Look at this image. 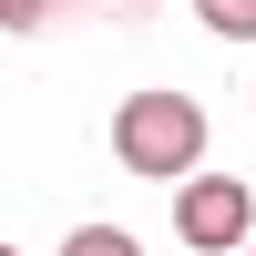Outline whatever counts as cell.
Returning <instances> with one entry per match:
<instances>
[{"instance_id":"3957f363","label":"cell","mask_w":256,"mask_h":256,"mask_svg":"<svg viewBox=\"0 0 256 256\" xmlns=\"http://www.w3.org/2000/svg\"><path fill=\"white\" fill-rule=\"evenodd\" d=\"M195 20L226 31V41H256V0H195Z\"/></svg>"},{"instance_id":"277c9868","label":"cell","mask_w":256,"mask_h":256,"mask_svg":"<svg viewBox=\"0 0 256 256\" xmlns=\"http://www.w3.org/2000/svg\"><path fill=\"white\" fill-rule=\"evenodd\" d=\"M62 256H144V246L123 236V226H72V236H62Z\"/></svg>"},{"instance_id":"52a82bcc","label":"cell","mask_w":256,"mask_h":256,"mask_svg":"<svg viewBox=\"0 0 256 256\" xmlns=\"http://www.w3.org/2000/svg\"><path fill=\"white\" fill-rule=\"evenodd\" d=\"M236 256H256V246H236Z\"/></svg>"},{"instance_id":"8992f818","label":"cell","mask_w":256,"mask_h":256,"mask_svg":"<svg viewBox=\"0 0 256 256\" xmlns=\"http://www.w3.org/2000/svg\"><path fill=\"white\" fill-rule=\"evenodd\" d=\"M0 256H20V246H0Z\"/></svg>"},{"instance_id":"7a4b0ae2","label":"cell","mask_w":256,"mask_h":256,"mask_svg":"<svg viewBox=\"0 0 256 256\" xmlns=\"http://www.w3.org/2000/svg\"><path fill=\"white\" fill-rule=\"evenodd\" d=\"M246 226H256V195H246L236 174H205V164H195V174H184V195H174V236L205 246V256H236Z\"/></svg>"},{"instance_id":"6da1fadb","label":"cell","mask_w":256,"mask_h":256,"mask_svg":"<svg viewBox=\"0 0 256 256\" xmlns=\"http://www.w3.org/2000/svg\"><path fill=\"white\" fill-rule=\"evenodd\" d=\"M113 154H123V174L184 184V174L205 164V102H195V92H123V113H113Z\"/></svg>"},{"instance_id":"5b68a950","label":"cell","mask_w":256,"mask_h":256,"mask_svg":"<svg viewBox=\"0 0 256 256\" xmlns=\"http://www.w3.org/2000/svg\"><path fill=\"white\" fill-rule=\"evenodd\" d=\"M52 20V0H0V31H41Z\"/></svg>"}]
</instances>
